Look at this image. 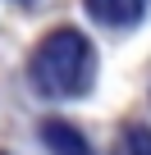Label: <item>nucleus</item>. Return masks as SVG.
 I'll return each mask as SVG.
<instances>
[{"mask_svg":"<svg viewBox=\"0 0 151 155\" xmlns=\"http://www.w3.org/2000/svg\"><path fill=\"white\" fill-rule=\"evenodd\" d=\"M14 5H32V0H14Z\"/></svg>","mask_w":151,"mask_h":155,"instance_id":"nucleus-5","label":"nucleus"},{"mask_svg":"<svg viewBox=\"0 0 151 155\" xmlns=\"http://www.w3.org/2000/svg\"><path fill=\"white\" fill-rule=\"evenodd\" d=\"M115 155H151V128L146 123H128L115 137Z\"/></svg>","mask_w":151,"mask_h":155,"instance_id":"nucleus-4","label":"nucleus"},{"mask_svg":"<svg viewBox=\"0 0 151 155\" xmlns=\"http://www.w3.org/2000/svg\"><path fill=\"white\" fill-rule=\"evenodd\" d=\"M41 146L50 155H92L87 137L73 128V123H64V119H46L41 123Z\"/></svg>","mask_w":151,"mask_h":155,"instance_id":"nucleus-3","label":"nucleus"},{"mask_svg":"<svg viewBox=\"0 0 151 155\" xmlns=\"http://www.w3.org/2000/svg\"><path fill=\"white\" fill-rule=\"evenodd\" d=\"M92 41L78 28H60L32 55V82L41 96H83L92 82Z\"/></svg>","mask_w":151,"mask_h":155,"instance_id":"nucleus-1","label":"nucleus"},{"mask_svg":"<svg viewBox=\"0 0 151 155\" xmlns=\"http://www.w3.org/2000/svg\"><path fill=\"white\" fill-rule=\"evenodd\" d=\"M83 5L105 28H137L146 18V5H151V0H83Z\"/></svg>","mask_w":151,"mask_h":155,"instance_id":"nucleus-2","label":"nucleus"}]
</instances>
